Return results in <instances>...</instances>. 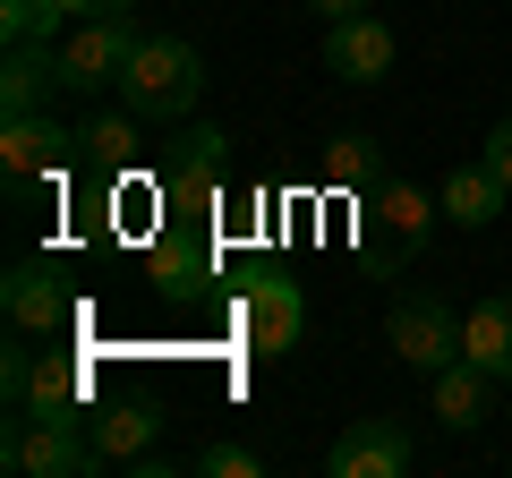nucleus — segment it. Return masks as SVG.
Returning <instances> with one entry per match:
<instances>
[{
  "label": "nucleus",
  "mask_w": 512,
  "mask_h": 478,
  "mask_svg": "<svg viewBox=\"0 0 512 478\" xmlns=\"http://www.w3.org/2000/svg\"><path fill=\"white\" fill-rule=\"evenodd\" d=\"M197 94H205V60L188 35H146L137 60H128V77H120V103L137 120H188Z\"/></svg>",
  "instance_id": "nucleus-1"
},
{
  "label": "nucleus",
  "mask_w": 512,
  "mask_h": 478,
  "mask_svg": "<svg viewBox=\"0 0 512 478\" xmlns=\"http://www.w3.org/2000/svg\"><path fill=\"white\" fill-rule=\"evenodd\" d=\"M222 163H231V137H222L214 120H180V137H171V154H163V188H171V214L180 222H214Z\"/></svg>",
  "instance_id": "nucleus-2"
},
{
  "label": "nucleus",
  "mask_w": 512,
  "mask_h": 478,
  "mask_svg": "<svg viewBox=\"0 0 512 478\" xmlns=\"http://www.w3.org/2000/svg\"><path fill=\"white\" fill-rule=\"evenodd\" d=\"M436 214H444V197H427L419 180H376V197H367V248H376V257H393V265L427 257Z\"/></svg>",
  "instance_id": "nucleus-3"
},
{
  "label": "nucleus",
  "mask_w": 512,
  "mask_h": 478,
  "mask_svg": "<svg viewBox=\"0 0 512 478\" xmlns=\"http://www.w3.org/2000/svg\"><path fill=\"white\" fill-rule=\"evenodd\" d=\"M137 18H86V26H69V43H60V77L69 86L60 94H103V86H120L128 77V60H137Z\"/></svg>",
  "instance_id": "nucleus-4"
},
{
  "label": "nucleus",
  "mask_w": 512,
  "mask_h": 478,
  "mask_svg": "<svg viewBox=\"0 0 512 478\" xmlns=\"http://www.w3.org/2000/svg\"><path fill=\"white\" fill-rule=\"evenodd\" d=\"M384 333H393V359L419 368V376H436V368H453V359H461V316L444 308L436 291H402V299H393V316H384Z\"/></svg>",
  "instance_id": "nucleus-5"
},
{
  "label": "nucleus",
  "mask_w": 512,
  "mask_h": 478,
  "mask_svg": "<svg viewBox=\"0 0 512 478\" xmlns=\"http://www.w3.org/2000/svg\"><path fill=\"white\" fill-rule=\"evenodd\" d=\"M0 461L26 470V478H94V470H103V453L86 444V427H43V419H26V410H9Z\"/></svg>",
  "instance_id": "nucleus-6"
},
{
  "label": "nucleus",
  "mask_w": 512,
  "mask_h": 478,
  "mask_svg": "<svg viewBox=\"0 0 512 478\" xmlns=\"http://www.w3.org/2000/svg\"><path fill=\"white\" fill-rule=\"evenodd\" d=\"M299 333H308V299H299V282L256 274L248 291H239V342H248L256 359H282V350H299Z\"/></svg>",
  "instance_id": "nucleus-7"
},
{
  "label": "nucleus",
  "mask_w": 512,
  "mask_h": 478,
  "mask_svg": "<svg viewBox=\"0 0 512 478\" xmlns=\"http://www.w3.org/2000/svg\"><path fill=\"white\" fill-rule=\"evenodd\" d=\"M0 308H9V325H18V333H69V325H77L69 274H60V265H43V257H18V265H9Z\"/></svg>",
  "instance_id": "nucleus-8"
},
{
  "label": "nucleus",
  "mask_w": 512,
  "mask_h": 478,
  "mask_svg": "<svg viewBox=\"0 0 512 478\" xmlns=\"http://www.w3.org/2000/svg\"><path fill=\"white\" fill-rule=\"evenodd\" d=\"M69 154H86V137L60 129L52 111H18V120H0V171H9V188H35L52 180Z\"/></svg>",
  "instance_id": "nucleus-9"
},
{
  "label": "nucleus",
  "mask_w": 512,
  "mask_h": 478,
  "mask_svg": "<svg viewBox=\"0 0 512 478\" xmlns=\"http://www.w3.org/2000/svg\"><path fill=\"white\" fill-rule=\"evenodd\" d=\"M325 77H342V86H384V77H393V26H384L376 9L333 18L325 26Z\"/></svg>",
  "instance_id": "nucleus-10"
},
{
  "label": "nucleus",
  "mask_w": 512,
  "mask_h": 478,
  "mask_svg": "<svg viewBox=\"0 0 512 478\" xmlns=\"http://www.w3.org/2000/svg\"><path fill=\"white\" fill-rule=\"evenodd\" d=\"M325 470L333 478H402L410 470V436L393 419H350L342 436L325 444Z\"/></svg>",
  "instance_id": "nucleus-11"
},
{
  "label": "nucleus",
  "mask_w": 512,
  "mask_h": 478,
  "mask_svg": "<svg viewBox=\"0 0 512 478\" xmlns=\"http://www.w3.org/2000/svg\"><path fill=\"white\" fill-rule=\"evenodd\" d=\"M86 393H94V385H86L77 359H35L18 410H26V419H43V427H86Z\"/></svg>",
  "instance_id": "nucleus-12"
},
{
  "label": "nucleus",
  "mask_w": 512,
  "mask_h": 478,
  "mask_svg": "<svg viewBox=\"0 0 512 478\" xmlns=\"http://www.w3.org/2000/svg\"><path fill=\"white\" fill-rule=\"evenodd\" d=\"M154 436H163V410L154 402H111L86 419V444L103 453V470H128L137 453H154Z\"/></svg>",
  "instance_id": "nucleus-13"
},
{
  "label": "nucleus",
  "mask_w": 512,
  "mask_h": 478,
  "mask_svg": "<svg viewBox=\"0 0 512 478\" xmlns=\"http://www.w3.org/2000/svg\"><path fill=\"white\" fill-rule=\"evenodd\" d=\"M52 86H69L52 43H9V60H0V120L43 111V103H52Z\"/></svg>",
  "instance_id": "nucleus-14"
},
{
  "label": "nucleus",
  "mask_w": 512,
  "mask_h": 478,
  "mask_svg": "<svg viewBox=\"0 0 512 478\" xmlns=\"http://www.w3.org/2000/svg\"><path fill=\"white\" fill-rule=\"evenodd\" d=\"M495 385H504V376H487L478 359H453V368H436V419L453 427V436L487 427V419H495Z\"/></svg>",
  "instance_id": "nucleus-15"
},
{
  "label": "nucleus",
  "mask_w": 512,
  "mask_h": 478,
  "mask_svg": "<svg viewBox=\"0 0 512 478\" xmlns=\"http://www.w3.org/2000/svg\"><path fill=\"white\" fill-rule=\"evenodd\" d=\"M461 359H478L487 376L512 385V291H487L470 316H461Z\"/></svg>",
  "instance_id": "nucleus-16"
},
{
  "label": "nucleus",
  "mask_w": 512,
  "mask_h": 478,
  "mask_svg": "<svg viewBox=\"0 0 512 478\" xmlns=\"http://www.w3.org/2000/svg\"><path fill=\"white\" fill-rule=\"evenodd\" d=\"M504 205H512V188L495 180L487 163H461L453 180H444V222H461V231H487Z\"/></svg>",
  "instance_id": "nucleus-17"
},
{
  "label": "nucleus",
  "mask_w": 512,
  "mask_h": 478,
  "mask_svg": "<svg viewBox=\"0 0 512 478\" xmlns=\"http://www.w3.org/2000/svg\"><path fill=\"white\" fill-rule=\"evenodd\" d=\"M316 180H325V188H342V197L376 188V137H367V129L325 137V146H316Z\"/></svg>",
  "instance_id": "nucleus-18"
},
{
  "label": "nucleus",
  "mask_w": 512,
  "mask_h": 478,
  "mask_svg": "<svg viewBox=\"0 0 512 478\" xmlns=\"http://www.w3.org/2000/svg\"><path fill=\"white\" fill-rule=\"evenodd\" d=\"M86 163L94 171H111V180H128V171H137V146H146V137H137V111H111V120H86Z\"/></svg>",
  "instance_id": "nucleus-19"
},
{
  "label": "nucleus",
  "mask_w": 512,
  "mask_h": 478,
  "mask_svg": "<svg viewBox=\"0 0 512 478\" xmlns=\"http://www.w3.org/2000/svg\"><path fill=\"white\" fill-rule=\"evenodd\" d=\"M154 282H163V291H197V282H214V257L188 239V222H171V231L154 239Z\"/></svg>",
  "instance_id": "nucleus-20"
},
{
  "label": "nucleus",
  "mask_w": 512,
  "mask_h": 478,
  "mask_svg": "<svg viewBox=\"0 0 512 478\" xmlns=\"http://www.w3.org/2000/svg\"><path fill=\"white\" fill-rule=\"evenodd\" d=\"M52 26H69L60 0H0V35L9 43H52Z\"/></svg>",
  "instance_id": "nucleus-21"
},
{
  "label": "nucleus",
  "mask_w": 512,
  "mask_h": 478,
  "mask_svg": "<svg viewBox=\"0 0 512 478\" xmlns=\"http://www.w3.org/2000/svg\"><path fill=\"white\" fill-rule=\"evenodd\" d=\"M188 470H197V478H256V453H248V444H205Z\"/></svg>",
  "instance_id": "nucleus-22"
},
{
  "label": "nucleus",
  "mask_w": 512,
  "mask_h": 478,
  "mask_svg": "<svg viewBox=\"0 0 512 478\" xmlns=\"http://www.w3.org/2000/svg\"><path fill=\"white\" fill-rule=\"evenodd\" d=\"M478 163H487L495 180L512 188V111H504V120H495V129H487V146H478Z\"/></svg>",
  "instance_id": "nucleus-23"
},
{
  "label": "nucleus",
  "mask_w": 512,
  "mask_h": 478,
  "mask_svg": "<svg viewBox=\"0 0 512 478\" xmlns=\"http://www.w3.org/2000/svg\"><path fill=\"white\" fill-rule=\"evenodd\" d=\"M60 18L86 26V18H137V0H60Z\"/></svg>",
  "instance_id": "nucleus-24"
},
{
  "label": "nucleus",
  "mask_w": 512,
  "mask_h": 478,
  "mask_svg": "<svg viewBox=\"0 0 512 478\" xmlns=\"http://www.w3.org/2000/svg\"><path fill=\"white\" fill-rule=\"evenodd\" d=\"M26 376H35V359H26V350H9V359H0V393H9V410H18Z\"/></svg>",
  "instance_id": "nucleus-25"
},
{
  "label": "nucleus",
  "mask_w": 512,
  "mask_h": 478,
  "mask_svg": "<svg viewBox=\"0 0 512 478\" xmlns=\"http://www.w3.org/2000/svg\"><path fill=\"white\" fill-rule=\"evenodd\" d=\"M308 9H316V18L333 26V18H350V9H376V0H308Z\"/></svg>",
  "instance_id": "nucleus-26"
}]
</instances>
